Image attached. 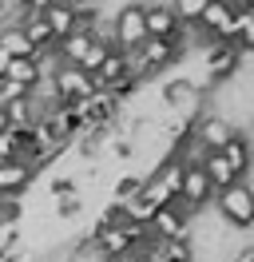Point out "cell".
<instances>
[{
    "label": "cell",
    "instance_id": "cell-1",
    "mask_svg": "<svg viewBox=\"0 0 254 262\" xmlns=\"http://www.w3.org/2000/svg\"><path fill=\"white\" fill-rule=\"evenodd\" d=\"M210 214L219 219L222 227L246 234V230L254 227V187H250V179H242V183H235V187L219 191V195L210 199Z\"/></svg>",
    "mask_w": 254,
    "mask_h": 262
},
{
    "label": "cell",
    "instance_id": "cell-2",
    "mask_svg": "<svg viewBox=\"0 0 254 262\" xmlns=\"http://www.w3.org/2000/svg\"><path fill=\"white\" fill-rule=\"evenodd\" d=\"M159 103H163L171 115L187 119V123H195L203 112H210V96H206L203 88H195L190 80H183V76L163 80V88H159Z\"/></svg>",
    "mask_w": 254,
    "mask_h": 262
},
{
    "label": "cell",
    "instance_id": "cell-3",
    "mask_svg": "<svg viewBox=\"0 0 254 262\" xmlns=\"http://www.w3.org/2000/svg\"><path fill=\"white\" fill-rule=\"evenodd\" d=\"M147 40L143 32V0H127L111 8V48L115 52H135Z\"/></svg>",
    "mask_w": 254,
    "mask_h": 262
},
{
    "label": "cell",
    "instance_id": "cell-4",
    "mask_svg": "<svg viewBox=\"0 0 254 262\" xmlns=\"http://www.w3.org/2000/svg\"><path fill=\"white\" fill-rule=\"evenodd\" d=\"M48 83H52V96L60 99V103H79V99L95 96L92 76H83V72L72 68V64H60V60H56V68L48 72Z\"/></svg>",
    "mask_w": 254,
    "mask_h": 262
},
{
    "label": "cell",
    "instance_id": "cell-5",
    "mask_svg": "<svg viewBox=\"0 0 254 262\" xmlns=\"http://www.w3.org/2000/svg\"><path fill=\"white\" fill-rule=\"evenodd\" d=\"M190 135H195V143H199L203 151H222L238 131H235V123L222 119L219 112H203L195 123H190Z\"/></svg>",
    "mask_w": 254,
    "mask_h": 262
},
{
    "label": "cell",
    "instance_id": "cell-6",
    "mask_svg": "<svg viewBox=\"0 0 254 262\" xmlns=\"http://www.w3.org/2000/svg\"><path fill=\"white\" fill-rule=\"evenodd\" d=\"M143 32H147V40H175L183 32L171 0H143Z\"/></svg>",
    "mask_w": 254,
    "mask_h": 262
},
{
    "label": "cell",
    "instance_id": "cell-7",
    "mask_svg": "<svg viewBox=\"0 0 254 262\" xmlns=\"http://www.w3.org/2000/svg\"><path fill=\"white\" fill-rule=\"evenodd\" d=\"M147 234L155 238V243H175V238H190V214L179 207V203H171V207H159L155 219H151V227H147Z\"/></svg>",
    "mask_w": 254,
    "mask_h": 262
},
{
    "label": "cell",
    "instance_id": "cell-8",
    "mask_svg": "<svg viewBox=\"0 0 254 262\" xmlns=\"http://www.w3.org/2000/svg\"><path fill=\"white\" fill-rule=\"evenodd\" d=\"M32 183H36V175L28 171V163H20V159H12V163H0V199L20 203V195L28 191Z\"/></svg>",
    "mask_w": 254,
    "mask_h": 262
},
{
    "label": "cell",
    "instance_id": "cell-9",
    "mask_svg": "<svg viewBox=\"0 0 254 262\" xmlns=\"http://www.w3.org/2000/svg\"><path fill=\"white\" fill-rule=\"evenodd\" d=\"M44 24H48V32H52V40H56V44H60V40H68L72 32H79V20H76V12H72V0H48Z\"/></svg>",
    "mask_w": 254,
    "mask_h": 262
},
{
    "label": "cell",
    "instance_id": "cell-10",
    "mask_svg": "<svg viewBox=\"0 0 254 262\" xmlns=\"http://www.w3.org/2000/svg\"><path fill=\"white\" fill-rule=\"evenodd\" d=\"M127 76V52H115L111 48L108 56H103V64L95 68V76H92V83H95V92H108L115 80H123Z\"/></svg>",
    "mask_w": 254,
    "mask_h": 262
},
{
    "label": "cell",
    "instance_id": "cell-11",
    "mask_svg": "<svg viewBox=\"0 0 254 262\" xmlns=\"http://www.w3.org/2000/svg\"><path fill=\"white\" fill-rule=\"evenodd\" d=\"M219 155H222L230 167H235V175H242V179L250 175V135H242V131H238V135L219 151Z\"/></svg>",
    "mask_w": 254,
    "mask_h": 262
},
{
    "label": "cell",
    "instance_id": "cell-12",
    "mask_svg": "<svg viewBox=\"0 0 254 262\" xmlns=\"http://www.w3.org/2000/svg\"><path fill=\"white\" fill-rule=\"evenodd\" d=\"M4 80H12V83H20V88H36L40 80H48L44 76V68H40V60H12L8 64V72H4Z\"/></svg>",
    "mask_w": 254,
    "mask_h": 262
},
{
    "label": "cell",
    "instance_id": "cell-13",
    "mask_svg": "<svg viewBox=\"0 0 254 262\" xmlns=\"http://www.w3.org/2000/svg\"><path fill=\"white\" fill-rule=\"evenodd\" d=\"M155 211H159V207H155V203H147V199H131V203H123V219H127V227H143V230H147V227H151V219H155Z\"/></svg>",
    "mask_w": 254,
    "mask_h": 262
},
{
    "label": "cell",
    "instance_id": "cell-14",
    "mask_svg": "<svg viewBox=\"0 0 254 262\" xmlns=\"http://www.w3.org/2000/svg\"><path fill=\"white\" fill-rule=\"evenodd\" d=\"M143 191V175H119V179L111 183V203H131V199H139Z\"/></svg>",
    "mask_w": 254,
    "mask_h": 262
},
{
    "label": "cell",
    "instance_id": "cell-15",
    "mask_svg": "<svg viewBox=\"0 0 254 262\" xmlns=\"http://www.w3.org/2000/svg\"><path fill=\"white\" fill-rule=\"evenodd\" d=\"M48 195H52V199L79 195V183H76V175H68V171H52V179H48Z\"/></svg>",
    "mask_w": 254,
    "mask_h": 262
},
{
    "label": "cell",
    "instance_id": "cell-16",
    "mask_svg": "<svg viewBox=\"0 0 254 262\" xmlns=\"http://www.w3.org/2000/svg\"><path fill=\"white\" fill-rule=\"evenodd\" d=\"M52 207H56V219H68V223H72V219H79V214H83V195H68V199H56Z\"/></svg>",
    "mask_w": 254,
    "mask_h": 262
},
{
    "label": "cell",
    "instance_id": "cell-17",
    "mask_svg": "<svg viewBox=\"0 0 254 262\" xmlns=\"http://www.w3.org/2000/svg\"><path fill=\"white\" fill-rule=\"evenodd\" d=\"M20 238H24V234H20V223H0V258L12 254L16 246H20Z\"/></svg>",
    "mask_w": 254,
    "mask_h": 262
},
{
    "label": "cell",
    "instance_id": "cell-18",
    "mask_svg": "<svg viewBox=\"0 0 254 262\" xmlns=\"http://www.w3.org/2000/svg\"><path fill=\"white\" fill-rule=\"evenodd\" d=\"M108 44H99V40H95L92 44V52H88V56H83V60H79V72H83V76H95V68L103 64V56H108Z\"/></svg>",
    "mask_w": 254,
    "mask_h": 262
},
{
    "label": "cell",
    "instance_id": "cell-19",
    "mask_svg": "<svg viewBox=\"0 0 254 262\" xmlns=\"http://www.w3.org/2000/svg\"><path fill=\"white\" fill-rule=\"evenodd\" d=\"M230 262H254V246H250V243H242L235 254H230Z\"/></svg>",
    "mask_w": 254,
    "mask_h": 262
},
{
    "label": "cell",
    "instance_id": "cell-20",
    "mask_svg": "<svg viewBox=\"0 0 254 262\" xmlns=\"http://www.w3.org/2000/svg\"><path fill=\"white\" fill-rule=\"evenodd\" d=\"M119 262H147L143 254H127V258H119Z\"/></svg>",
    "mask_w": 254,
    "mask_h": 262
},
{
    "label": "cell",
    "instance_id": "cell-21",
    "mask_svg": "<svg viewBox=\"0 0 254 262\" xmlns=\"http://www.w3.org/2000/svg\"><path fill=\"white\" fill-rule=\"evenodd\" d=\"M4 131H8V119H4V112H0V135H4Z\"/></svg>",
    "mask_w": 254,
    "mask_h": 262
}]
</instances>
